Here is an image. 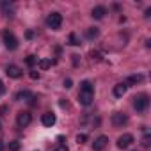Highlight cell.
<instances>
[{"label": "cell", "instance_id": "obj_30", "mask_svg": "<svg viewBox=\"0 0 151 151\" xmlns=\"http://www.w3.org/2000/svg\"><path fill=\"white\" fill-rule=\"evenodd\" d=\"M73 64H78V55H73Z\"/></svg>", "mask_w": 151, "mask_h": 151}, {"label": "cell", "instance_id": "obj_27", "mask_svg": "<svg viewBox=\"0 0 151 151\" xmlns=\"http://www.w3.org/2000/svg\"><path fill=\"white\" fill-rule=\"evenodd\" d=\"M4 93H6V86H4V82H2V80H0V96H2Z\"/></svg>", "mask_w": 151, "mask_h": 151}, {"label": "cell", "instance_id": "obj_5", "mask_svg": "<svg viewBox=\"0 0 151 151\" xmlns=\"http://www.w3.org/2000/svg\"><path fill=\"white\" fill-rule=\"evenodd\" d=\"M6 73H7V77H11V78H22L23 77V71L18 66H14V64H9L6 68Z\"/></svg>", "mask_w": 151, "mask_h": 151}, {"label": "cell", "instance_id": "obj_32", "mask_svg": "<svg viewBox=\"0 0 151 151\" xmlns=\"http://www.w3.org/2000/svg\"><path fill=\"white\" fill-rule=\"evenodd\" d=\"M6 110H7V107H0V114H4Z\"/></svg>", "mask_w": 151, "mask_h": 151}, {"label": "cell", "instance_id": "obj_18", "mask_svg": "<svg viewBox=\"0 0 151 151\" xmlns=\"http://www.w3.org/2000/svg\"><path fill=\"white\" fill-rule=\"evenodd\" d=\"M7 147H9V151H20V147H22V144H20L18 140H11Z\"/></svg>", "mask_w": 151, "mask_h": 151}, {"label": "cell", "instance_id": "obj_1", "mask_svg": "<svg viewBox=\"0 0 151 151\" xmlns=\"http://www.w3.org/2000/svg\"><path fill=\"white\" fill-rule=\"evenodd\" d=\"M46 25L50 27V29H53V30H59L60 29V25H62V14L60 13H50L48 14V18H46Z\"/></svg>", "mask_w": 151, "mask_h": 151}, {"label": "cell", "instance_id": "obj_10", "mask_svg": "<svg viewBox=\"0 0 151 151\" xmlns=\"http://www.w3.org/2000/svg\"><path fill=\"white\" fill-rule=\"evenodd\" d=\"M93 98H94V94H87V93H80V94H78V101H80V105H84V107H89V105L93 103Z\"/></svg>", "mask_w": 151, "mask_h": 151}, {"label": "cell", "instance_id": "obj_34", "mask_svg": "<svg viewBox=\"0 0 151 151\" xmlns=\"http://www.w3.org/2000/svg\"><path fill=\"white\" fill-rule=\"evenodd\" d=\"M133 151H135V149H133Z\"/></svg>", "mask_w": 151, "mask_h": 151}, {"label": "cell", "instance_id": "obj_13", "mask_svg": "<svg viewBox=\"0 0 151 151\" xmlns=\"http://www.w3.org/2000/svg\"><path fill=\"white\" fill-rule=\"evenodd\" d=\"M105 14H107V9H105L103 6H98V7H94V9H93V14H91V16H93V18H96V20H101Z\"/></svg>", "mask_w": 151, "mask_h": 151}, {"label": "cell", "instance_id": "obj_2", "mask_svg": "<svg viewBox=\"0 0 151 151\" xmlns=\"http://www.w3.org/2000/svg\"><path fill=\"white\" fill-rule=\"evenodd\" d=\"M2 39H4V45H6L7 50H16L18 48V39H16V36L11 30H6L2 34Z\"/></svg>", "mask_w": 151, "mask_h": 151}, {"label": "cell", "instance_id": "obj_24", "mask_svg": "<svg viewBox=\"0 0 151 151\" xmlns=\"http://www.w3.org/2000/svg\"><path fill=\"white\" fill-rule=\"evenodd\" d=\"M55 151H69V149H68V146H66V144H59V146L55 147Z\"/></svg>", "mask_w": 151, "mask_h": 151}, {"label": "cell", "instance_id": "obj_20", "mask_svg": "<svg viewBox=\"0 0 151 151\" xmlns=\"http://www.w3.org/2000/svg\"><path fill=\"white\" fill-rule=\"evenodd\" d=\"M25 62H27V66H34V64L37 62V57H36V55H29V57L25 59Z\"/></svg>", "mask_w": 151, "mask_h": 151}, {"label": "cell", "instance_id": "obj_9", "mask_svg": "<svg viewBox=\"0 0 151 151\" xmlns=\"http://www.w3.org/2000/svg\"><path fill=\"white\" fill-rule=\"evenodd\" d=\"M41 123H43L45 126H53V124L57 123V117H55L53 112H45V114L41 116Z\"/></svg>", "mask_w": 151, "mask_h": 151}, {"label": "cell", "instance_id": "obj_14", "mask_svg": "<svg viewBox=\"0 0 151 151\" xmlns=\"http://www.w3.org/2000/svg\"><path fill=\"white\" fill-rule=\"evenodd\" d=\"M32 96H34V94H32L30 91L23 89V91H20V93L16 94V100H18V101H29V100H30Z\"/></svg>", "mask_w": 151, "mask_h": 151}, {"label": "cell", "instance_id": "obj_3", "mask_svg": "<svg viewBox=\"0 0 151 151\" xmlns=\"http://www.w3.org/2000/svg\"><path fill=\"white\" fill-rule=\"evenodd\" d=\"M147 105H149V96L147 94H139V96L133 98V107H135L137 112H144L147 109Z\"/></svg>", "mask_w": 151, "mask_h": 151}, {"label": "cell", "instance_id": "obj_31", "mask_svg": "<svg viewBox=\"0 0 151 151\" xmlns=\"http://www.w3.org/2000/svg\"><path fill=\"white\" fill-rule=\"evenodd\" d=\"M144 16H146V18H149V16H151V9H146V14H144Z\"/></svg>", "mask_w": 151, "mask_h": 151}, {"label": "cell", "instance_id": "obj_17", "mask_svg": "<svg viewBox=\"0 0 151 151\" xmlns=\"http://www.w3.org/2000/svg\"><path fill=\"white\" fill-rule=\"evenodd\" d=\"M98 34H100V30H98L96 27H91V29L87 30V37H89V39H94V37H98Z\"/></svg>", "mask_w": 151, "mask_h": 151}, {"label": "cell", "instance_id": "obj_22", "mask_svg": "<svg viewBox=\"0 0 151 151\" xmlns=\"http://www.w3.org/2000/svg\"><path fill=\"white\" fill-rule=\"evenodd\" d=\"M39 77H41V75H39V71H30V78H32V80H37Z\"/></svg>", "mask_w": 151, "mask_h": 151}, {"label": "cell", "instance_id": "obj_26", "mask_svg": "<svg viewBox=\"0 0 151 151\" xmlns=\"http://www.w3.org/2000/svg\"><path fill=\"white\" fill-rule=\"evenodd\" d=\"M64 87H66V89H69V87H73V82H71L69 78H68V80H64Z\"/></svg>", "mask_w": 151, "mask_h": 151}, {"label": "cell", "instance_id": "obj_11", "mask_svg": "<svg viewBox=\"0 0 151 151\" xmlns=\"http://www.w3.org/2000/svg\"><path fill=\"white\" fill-rule=\"evenodd\" d=\"M126 89H128V86H126L124 82H121V84L114 86V96H116V98H123V96H124V93H126Z\"/></svg>", "mask_w": 151, "mask_h": 151}, {"label": "cell", "instance_id": "obj_16", "mask_svg": "<svg viewBox=\"0 0 151 151\" xmlns=\"http://www.w3.org/2000/svg\"><path fill=\"white\" fill-rule=\"evenodd\" d=\"M142 80H144L142 75H132V77L128 78V82H124V84H126V86H128V84H140Z\"/></svg>", "mask_w": 151, "mask_h": 151}, {"label": "cell", "instance_id": "obj_12", "mask_svg": "<svg viewBox=\"0 0 151 151\" xmlns=\"http://www.w3.org/2000/svg\"><path fill=\"white\" fill-rule=\"evenodd\" d=\"M80 93L94 94V86H93V82H89V80H84V82L80 84Z\"/></svg>", "mask_w": 151, "mask_h": 151}, {"label": "cell", "instance_id": "obj_28", "mask_svg": "<svg viewBox=\"0 0 151 151\" xmlns=\"http://www.w3.org/2000/svg\"><path fill=\"white\" fill-rule=\"evenodd\" d=\"M25 37H27V39H32V37H34V32H32V30H27V32H25Z\"/></svg>", "mask_w": 151, "mask_h": 151}, {"label": "cell", "instance_id": "obj_8", "mask_svg": "<svg viewBox=\"0 0 151 151\" xmlns=\"http://www.w3.org/2000/svg\"><path fill=\"white\" fill-rule=\"evenodd\" d=\"M107 144H109V137H105V135H100V137H98V139L93 142V149H94V151H103Z\"/></svg>", "mask_w": 151, "mask_h": 151}, {"label": "cell", "instance_id": "obj_6", "mask_svg": "<svg viewBox=\"0 0 151 151\" xmlns=\"http://www.w3.org/2000/svg\"><path fill=\"white\" fill-rule=\"evenodd\" d=\"M126 123H128V116H126V114H123V112L112 114V124H114V126H123V124H126Z\"/></svg>", "mask_w": 151, "mask_h": 151}, {"label": "cell", "instance_id": "obj_4", "mask_svg": "<svg viewBox=\"0 0 151 151\" xmlns=\"http://www.w3.org/2000/svg\"><path fill=\"white\" fill-rule=\"evenodd\" d=\"M30 121H32L30 112H20V114H18V117H16V123H18V126H20V128L29 126V124H30Z\"/></svg>", "mask_w": 151, "mask_h": 151}, {"label": "cell", "instance_id": "obj_19", "mask_svg": "<svg viewBox=\"0 0 151 151\" xmlns=\"http://www.w3.org/2000/svg\"><path fill=\"white\" fill-rule=\"evenodd\" d=\"M69 45H73V46H78L80 45V39L77 37V34H69Z\"/></svg>", "mask_w": 151, "mask_h": 151}, {"label": "cell", "instance_id": "obj_7", "mask_svg": "<svg viewBox=\"0 0 151 151\" xmlns=\"http://www.w3.org/2000/svg\"><path fill=\"white\" fill-rule=\"evenodd\" d=\"M132 142H133V135L124 133V135H121V137L117 139V147H119V149H126Z\"/></svg>", "mask_w": 151, "mask_h": 151}, {"label": "cell", "instance_id": "obj_33", "mask_svg": "<svg viewBox=\"0 0 151 151\" xmlns=\"http://www.w3.org/2000/svg\"><path fill=\"white\" fill-rule=\"evenodd\" d=\"M0 130H2V123H0Z\"/></svg>", "mask_w": 151, "mask_h": 151}, {"label": "cell", "instance_id": "obj_23", "mask_svg": "<svg viewBox=\"0 0 151 151\" xmlns=\"http://www.w3.org/2000/svg\"><path fill=\"white\" fill-rule=\"evenodd\" d=\"M91 57H93V60H101V55L98 52H91Z\"/></svg>", "mask_w": 151, "mask_h": 151}, {"label": "cell", "instance_id": "obj_15", "mask_svg": "<svg viewBox=\"0 0 151 151\" xmlns=\"http://www.w3.org/2000/svg\"><path fill=\"white\" fill-rule=\"evenodd\" d=\"M52 64H53V60H52V59H39V60H37L39 69H48Z\"/></svg>", "mask_w": 151, "mask_h": 151}, {"label": "cell", "instance_id": "obj_21", "mask_svg": "<svg viewBox=\"0 0 151 151\" xmlns=\"http://www.w3.org/2000/svg\"><path fill=\"white\" fill-rule=\"evenodd\" d=\"M86 140H87V135H86V133H78V135H77V142H78V144H82V142H86Z\"/></svg>", "mask_w": 151, "mask_h": 151}, {"label": "cell", "instance_id": "obj_29", "mask_svg": "<svg viewBox=\"0 0 151 151\" xmlns=\"http://www.w3.org/2000/svg\"><path fill=\"white\" fill-rule=\"evenodd\" d=\"M6 149V144H4V140H0V151H4Z\"/></svg>", "mask_w": 151, "mask_h": 151}, {"label": "cell", "instance_id": "obj_25", "mask_svg": "<svg viewBox=\"0 0 151 151\" xmlns=\"http://www.w3.org/2000/svg\"><path fill=\"white\" fill-rule=\"evenodd\" d=\"M149 140H151V137H149V135H146V137L142 139V146H146V147H147V146H149Z\"/></svg>", "mask_w": 151, "mask_h": 151}]
</instances>
